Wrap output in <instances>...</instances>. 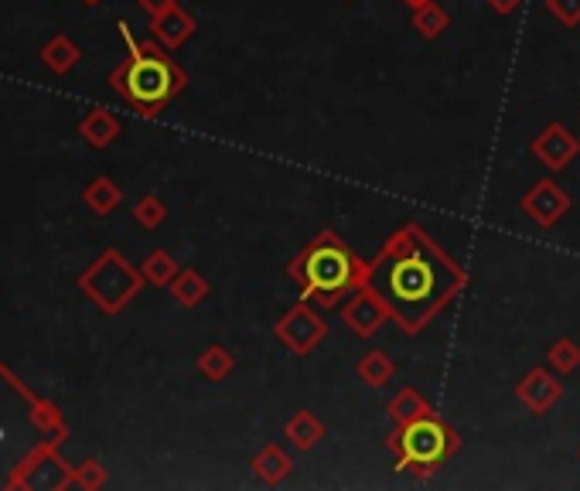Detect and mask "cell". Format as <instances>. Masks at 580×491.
<instances>
[{"instance_id": "1", "label": "cell", "mask_w": 580, "mask_h": 491, "mask_svg": "<svg viewBox=\"0 0 580 491\" xmlns=\"http://www.w3.org/2000/svg\"><path fill=\"white\" fill-rule=\"evenodd\" d=\"M369 284L393 304L396 328L417 338L464 294L468 270L420 222H403L369 260Z\"/></svg>"}, {"instance_id": "2", "label": "cell", "mask_w": 580, "mask_h": 491, "mask_svg": "<svg viewBox=\"0 0 580 491\" xmlns=\"http://www.w3.org/2000/svg\"><path fill=\"white\" fill-rule=\"evenodd\" d=\"M287 277L314 307H342L352 290L369 284V260H362L338 232L321 229L294 260L287 263Z\"/></svg>"}, {"instance_id": "3", "label": "cell", "mask_w": 580, "mask_h": 491, "mask_svg": "<svg viewBox=\"0 0 580 491\" xmlns=\"http://www.w3.org/2000/svg\"><path fill=\"white\" fill-rule=\"evenodd\" d=\"M120 31L130 48V58L110 72V86L127 99L140 116L154 120V116H161L174 99L185 93L188 72L174 62L161 41H137L130 35L127 21H120Z\"/></svg>"}, {"instance_id": "4", "label": "cell", "mask_w": 580, "mask_h": 491, "mask_svg": "<svg viewBox=\"0 0 580 491\" xmlns=\"http://www.w3.org/2000/svg\"><path fill=\"white\" fill-rule=\"evenodd\" d=\"M386 451L393 454V468L413 478H430L461 451V434L444 416L427 413L420 420L400 423L386 434Z\"/></svg>"}, {"instance_id": "5", "label": "cell", "mask_w": 580, "mask_h": 491, "mask_svg": "<svg viewBox=\"0 0 580 491\" xmlns=\"http://www.w3.org/2000/svg\"><path fill=\"white\" fill-rule=\"evenodd\" d=\"M79 284L99 304V311L116 314L127 307V301H134L147 280H144V273L134 270V266L123 260L120 249H106V253L82 273Z\"/></svg>"}, {"instance_id": "6", "label": "cell", "mask_w": 580, "mask_h": 491, "mask_svg": "<svg viewBox=\"0 0 580 491\" xmlns=\"http://www.w3.org/2000/svg\"><path fill=\"white\" fill-rule=\"evenodd\" d=\"M273 335H277V341L287 348L290 355H294V359H308L314 348L325 341L328 324L318 311H314V304L301 297V301L290 307V311H284L277 318V324H273Z\"/></svg>"}, {"instance_id": "7", "label": "cell", "mask_w": 580, "mask_h": 491, "mask_svg": "<svg viewBox=\"0 0 580 491\" xmlns=\"http://www.w3.org/2000/svg\"><path fill=\"white\" fill-rule=\"evenodd\" d=\"M338 311H342L345 328L362 341L376 338L393 321V304L386 301V294L376 284H362L359 290H352Z\"/></svg>"}, {"instance_id": "8", "label": "cell", "mask_w": 580, "mask_h": 491, "mask_svg": "<svg viewBox=\"0 0 580 491\" xmlns=\"http://www.w3.org/2000/svg\"><path fill=\"white\" fill-rule=\"evenodd\" d=\"M570 205H574V198H570V191L557 185L553 178H540L533 188L526 191V195L519 198V208L529 215V219L536 222V226L543 229H553L560 226V219L570 212Z\"/></svg>"}, {"instance_id": "9", "label": "cell", "mask_w": 580, "mask_h": 491, "mask_svg": "<svg viewBox=\"0 0 580 491\" xmlns=\"http://www.w3.org/2000/svg\"><path fill=\"white\" fill-rule=\"evenodd\" d=\"M529 154L550 171H563L580 157V140L563 123H546V127L529 140Z\"/></svg>"}, {"instance_id": "10", "label": "cell", "mask_w": 580, "mask_h": 491, "mask_svg": "<svg viewBox=\"0 0 580 491\" xmlns=\"http://www.w3.org/2000/svg\"><path fill=\"white\" fill-rule=\"evenodd\" d=\"M516 399L522 403V410L533 416H546L550 410H557L563 399V382L553 369H529L526 376L516 382Z\"/></svg>"}, {"instance_id": "11", "label": "cell", "mask_w": 580, "mask_h": 491, "mask_svg": "<svg viewBox=\"0 0 580 491\" xmlns=\"http://www.w3.org/2000/svg\"><path fill=\"white\" fill-rule=\"evenodd\" d=\"M250 468L256 474V481H263L267 488H277V485H284L290 474H294L297 464H294V454H290L284 444L270 440V444H263L260 451L253 454Z\"/></svg>"}, {"instance_id": "12", "label": "cell", "mask_w": 580, "mask_h": 491, "mask_svg": "<svg viewBox=\"0 0 580 491\" xmlns=\"http://www.w3.org/2000/svg\"><path fill=\"white\" fill-rule=\"evenodd\" d=\"M198 31V21L192 18V14L185 11V7H171L168 14H161V18H151V38L161 41L164 48H181L188 38H192Z\"/></svg>"}, {"instance_id": "13", "label": "cell", "mask_w": 580, "mask_h": 491, "mask_svg": "<svg viewBox=\"0 0 580 491\" xmlns=\"http://www.w3.org/2000/svg\"><path fill=\"white\" fill-rule=\"evenodd\" d=\"M284 440L294 447V451L308 454L325 440V423H321V416L308 410V406H304V410H294L290 420L284 423Z\"/></svg>"}, {"instance_id": "14", "label": "cell", "mask_w": 580, "mask_h": 491, "mask_svg": "<svg viewBox=\"0 0 580 491\" xmlns=\"http://www.w3.org/2000/svg\"><path fill=\"white\" fill-rule=\"evenodd\" d=\"M355 376H359V382L366 389H383L396 376V362L389 359L386 348H369V352H362L359 362H355Z\"/></svg>"}, {"instance_id": "15", "label": "cell", "mask_w": 580, "mask_h": 491, "mask_svg": "<svg viewBox=\"0 0 580 491\" xmlns=\"http://www.w3.org/2000/svg\"><path fill=\"white\" fill-rule=\"evenodd\" d=\"M434 413V406L427 403L424 393H417L413 386H403L400 393L386 403V416L393 420V427H400V423H410V420H420V416Z\"/></svg>"}, {"instance_id": "16", "label": "cell", "mask_w": 580, "mask_h": 491, "mask_svg": "<svg viewBox=\"0 0 580 491\" xmlns=\"http://www.w3.org/2000/svg\"><path fill=\"white\" fill-rule=\"evenodd\" d=\"M168 290L181 307H198L212 294V284H209V277H202L198 270H178Z\"/></svg>"}, {"instance_id": "17", "label": "cell", "mask_w": 580, "mask_h": 491, "mask_svg": "<svg viewBox=\"0 0 580 491\" xmlns=\"http://www.w3.org/2000/svg\"><path fill=\"white\" fill-rule=\"evenodd\" d=\"M410 28L417 31L420 38L434 41V38H441L447 28H451V14H447L444 7L437 4V0H430V4L413 7V14H410Z\"/></svg>"}, {"instance_id": "18", "label": "cell", "mask_w": 580, "mask_h": 491, "mask_svg": "<svg viewBox=\"0 0 580 491\" xmlns=\"http://www.w3.org/2000/svg\"><path fill=\"white\" fill-rule=\"evenodd\" d=\"M79 133L93 147H110L113 140L120 137V120L106 110H93V113H86V120L79 123Z\"/></svg>"}, {"instance_id": "19", "label": "cell", "mask_w": 580, "mask_h": 491, "mask_svg": "<svg viewBox=\"0 0 580 491\" xmlns=\"http://www.w3.org/2000/svg\"><path fill=\"white\" fill-rule=\"evenodd\" d=\"M198 372H202L209 382H222L236 372V355L229 352L226 345H209L202 355H198Z\"/></svg>"}, {"instance_id": "20", "label": "cell", "mask_w": 580, "mask_h": 491, "mask_svg": "<svg viewBox=\"0 0 580 491\" xmlns=\"http://www.w3.org/2000/svg\"><path fill=\"white\" fill-rule=\"evenodd\" d=\"M41 58H45V65L52 72H58V76H65V72L72 69V65L79 62L82 58V52H79V45L72 38H65V35H58V38H52L48 41L45 48H41Z\"/></svg>"}, {"instance_id": "21", "label": "cell", "mask_w": 580, "mask_h": 491, "mask_svg": "<svg viewBox=\"0 0 580 491\" xmlns=\"http://www.w3.org/2000/svg\"><path fill=\"white\" fill-rule=\"evenodd\" d=\"M546 362H550V369L557 372V376H574L580 369V345L574 338L563 335L546 348Z\"/></svg>"}, {"instance_id": "22", "label": "cell", "mask_w": 580, "mask_h": 491, "mask_svg": "<svg viewBox=\"0 0 580 491\" xmlns=\"http://www.w3.org/2000/svg\"><path fill=\"white\" fill-rule=\"evenodd\" d=\"M140 273H144L147 284L168 287L174 280V273H178V263H174V256L168 253V249H154V253L144 260V266H140Z\"/></svg>"}, {"instance_id": "23", "label": "cell", "mask_w": 580, "mask_h": 491, "mask_svg": "<svg viewBox=\"0 0 580 491\" xmlns=\"http://www.w3.org/2000/svg\"><path fill=\"white\" fill-rule=\"evenodd\" d=\"M86 205L99 215H110L113 208L120 205V188H116L110 178H96L93 185L86 188Z\"/></svg>"}, {"instance_id": "24", "label": "cell", "mask_w": 580, "mask_h": 491, "mask_svg": "<svg viewBox=\"0 0 580 491\" xmlns=\"http://www.w3.org/2000/svg\"><path fill=\"white\" fill-rule=\"evenodd\" d=\"M164 219H168V205H164L157 195H144L134 205V222H140L144 229H157Z\"/></svg>"}, {"instance_id": "25", "label": "cell", "mask_w": 580, "mask_h": 491, "mask_svg": "<svg viewBox=\"0 0 580 491\" xmlns=\"http://www.w3.org/2000/svg\"><path fill=\"white\" fill-rule=\"evenodd\" d=\"M543 7L553 21L563 24V28H577L580 24V0H543Z\"/></svg>"}, {"instance_id": "26", "label": "cell", "mask_w": 580, "mask_h": 491, "mask_svg": "<svg viewBox=\"0 0 580 491\" xmlns=\"http://www.w3.org/2000/svg\"><path fill=\"white\" fill-rule=\"evenodd\" d=\"M72 485H79V488H103L106 485V471L99 468L96 461H86V464H79V468L72 471Z\"/></svg>"}, {"instance_id": "27", "label": "cell", "mask_w": 580, "mask_h": 491, "mask_svg": "<svg viewBox=\"0 0 580 491\" xmlns=\"http://www.w3.org/2000/svg\"><path fill=\"white\" fill-rule=\"evenodd\" d=\"M140 7H144L151 18H161V14H168L171 7H178V0H137Z\"/></svg>"}, {"instance_id": "28", "label": "cell", "mask_w": 580, "mask_h": 491, "mask_svg": "<svg viewBox=\"0 0 580 491\" xmlns=\"http://www.w3.org/2000/svg\"><path fill=\"white\" fill-rule=\"evenodd\" d=\"M485 4L492 7V11L499 14V18H509V14L522 4V0H485Z\"/></svg>"}, {"instance_id": "29", "label": "cell", "mask_w": 580, "mask_h": 491, "mask_svg": "<svg viewBox=\"0 0 580 491\" xmlns=\"http://www.w3.org/2000/svg\"><path fill=\"white\" fill-rule=\"evenodd\" d=\"M403 4H410V7H420V4H430V0H403Z\"/></svg>"}, {"instance_id": "30", "label": "cell", "mask_w": 580, "mask_h": 491, "mask_svg": "<svg viewBox=\"0 0 580 491\" xmlns=\"http://www.w3.org/2000/svg\"><path fill=\"white\" fill-rule=\"evenodd\" d=\"M82 4H99V0H82Z\"/></svg>"}, {"instance_id": "31", "label": "cell", "mask_w": 580, "mask_h": 491, "mask_svg": "<svg viewBox=\"0 0 580 491\" xmlns=\"http://www.w3.org/2000/svg\"><path fill=\"white\" fill-rule=\"evenodd\" d=\"M577 457H580V451H577Z\"/></svg>"}]
</instances>
